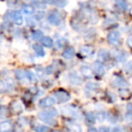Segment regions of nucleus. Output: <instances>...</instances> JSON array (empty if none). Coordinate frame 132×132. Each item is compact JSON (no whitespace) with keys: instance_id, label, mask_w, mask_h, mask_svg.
Here are the masks:
<instances>
[{"instance_id":"obj_1","label":"nucleus","mask_w":132,"mask_h":132,"mask_svg":"<svg viewBox=\"0 0 132 132\" xmlns=\"http://www.w3.org/2000/svg\"><path fill=\"white\" fill-rule=\"evenodd\" d=\"M58 116V111L54 109H51L48 110H43L39 113L38 117L40 119V120H42L43 122L47 123L52 126H55L57 124V120L55 118Z\"/></svg>"},{"instance_id":"obj_2","label":"nucleus","mask_w":132,"mask_h":132,"mask_svg":"<svg viewBox=\"0 0 132 132\" xmlns=\"http://www.w3.org/2000/svg\"><path fill=\"white\" fill-rule=\"evenodd\" d=\"M120 33L119 31H117V30H114V31H111L107 35V40L111 45L118 46L120 44Z\"/></svg>"},{"instance_id":"obj_3","label":"nucleus","mask_w":132,"mask_h":132,"mask_svg":"<svg viewBox=\"0 0 132 132\" xmlns=\"http://www.w3.org/2000/svg\"><path fill=\"white\" fill-rule=\"evenodd\" d=\"M62 110L64 115L71 116V117L76 118V119H81V113H80L79 110L74 108L73 106H66V107H64V108H62Z\"/></svg>"},{"instance_id":"obj_4","label":"nucleus","mask_w":132,"mask_h":132,"mask_svg":"<svg viewBox=\"0 0 132 132\" xmlns=\"http://www.w3.org/2000/svg\"><path fill=\"white\" fill-rule=\"evenodd\" d=\"M54 97L58 103H65L71 100V95L64 90H58L54 92Z\"/></svg>"},{"instance_id":"obj_5","label":"nucleus","mask_w":132,"mask_h":132,"mask_svg":"<svg viewBox=\"0 0 132 132\" xmlns=\"http://www.w3.org/2000/svg\"><path fill=\"white\" fill-rule=\"evenodd\" d=\"M48 23H49L50 24H52V26H58L61 24V23H62V18H61V16L58 15V14L56 13H52L50 14L49 15H48Z\"/></svg>"},{"instance_id":"obj_6","label":"nucleus","mask_w":132,"mask_h":132,"mask_svg":"<svg viewBox=\"0 0 132 132\" xmlns=\"http://www.w3.org/2000/svg\"><path fill=\"white\" fill-rule=\"evenodd\" d=\"M69 81L73 85H81L82 83V79L77 72H72L69 74Z\"/></svg>"},{"instance_id":"obj_7","label":"nucleus","mask_w":132,"mask_h":132,"mask_svg":"<svg viewBox=\"0 0 132 132\" xmlns=\"http://www.w3.org/2000/svg\"><path fill=\"white\" fill-rule=\"evenodd\" d=\"M55 104V100L53 97H45L39 102L41 108H51Z\"/></svg>"},{"instance_id":"obj_8","label":"nucleus","mask_w":132,"mask_h":132,"mask_svg":"<svg viewBox=\"0 0 132 132\" xmlns=\"http://www.w3.org/2000/svg\"><path fill=\"white\" fill-rule=\"evenodd\" d=\"M12 19H13L14 23L18 26H22L23 23H24L22 13L18 10H15V11L12 12Z\"/></svg>"},{"instance_id":"obj_9","label":"nucleus","mask_w":132,"mask_h":132,"mask_svg":"<svg viewBox=\"0 0 132 132\" xmlns=\"http://www.w3.org/2000/svg\"><path fill=\"white\" fill-rule=\"evenodd\" d=\"M112 82L114 83V85L121 87V88H126L128 86V82L125 81L124 78H122L119 75H114L112 78Z\"/></svg>"},{"instance_id":"obj_10","label":"nucleus","mask_w":132,"mask_h":132,"mask_svg":"<svg viewBox=\"0 0 132 132\" xmlns=\"http://www.w3.org/2000/svg\"><path fill=\"white\" fill-rule=\"evenodd\" d=\"M81 72L85 76V77L89 78V79H92L94 76V70H92L90 67L87 65H82L81 67Z\"/></svg>"},{"instance_id":"obj_11","label":"nucleus","mask_w":132,"mask_h":132,"mask_svg":"<svg viewBox=\"0 0 132 132\" xmlns=\"http://www.w3.org/2000/svg\"><path fill=\"white\" fill-rule=\"evenodd\" d=\"M98 58L101 62H107L110 58V53L106 49H101L98 52Z\"/></svg>"},{"instance_id":"obj_12","label":"nucleus","mask_w":132,"mask_h":132,"mask_svg":"<svg viewBox=\"0 0 132 132\" xmlns=\"http://www.w3.org/2000/svg\"><path fill=\"white\" fill-rule=\"evenodd\" d=\"M93 70L99 75H103L105 73V67L101 62L97 61L93 63Z\"/></svg>"},{"instance_id":"obj_13","label":"nucleus","mask_w":132,"mask_h":132,"mask_svg":"<svg viewBox=\"0 0 132 132\" xmlns=\"http://www.w3.org/2000/svg\"><path fill=\"white\" fill-rule=\"evenodd\" d=\"M74 54H75V49L73 47H68L62 53V57L66 60H70L74 56Z\"/></svg>"},{"instance_id":"obj_14","label":"nucleus","mask_w":132,"mask_h":132,"mask_svg":"<svg viewBox=\"0 0 132 132\" xmlns=\"http://www.w3.org/2000/svg\"><path fill=\"white\" fill-rule=\"evenodd\" d=\"M80 53L82 55L89 56V55L92 54V53H93V47L90 45H83L80 48Z\"/></svg>"},{"instance_id":"obj_15","label":"nucleus","mask_w":132,"mask_h":132,"mask_svg":"<svg viewBox=\"0 0 132 132\" xmlns=\"http://www.w3.org/2000/svg\"><path fill=\"white\" fill-rule=\"evenodd\" d=\"M12 123L9 120H5L2 121L1 124H0V130L2 132H8L11 130L12 128Z\"/></svg>"},{"instance_id":"obj_16","label":"nucleus","mask_w":132,"mask_h":132,"mask_svg":"<svg viewBox=\"0 0 132 132\" xmlns=\"http://www.w3.org/2000/svg\"><path fill=\"white\" fill-rule=\"evenodd\" d=\"M33 49H34V51L35 52V53H36L37 56L44 57V55H45V52H44V48H43L41 45H39V44H34Z\"/></svg>"},{"instance_id":"obj_17","label":"nucleus","mask_w":132,"mask_h":132,"mask_svg":"<svg viewBox=\"0 0 132 132\" xmlns=\"http://www.w3.org/2000/svg\"><path fill=\"white\" fill-rule=\"evenodd\" d=\"M42 44H44V46L47 48H51L53 45V41L51 37L49 36H44V38L42 39Z\"/></svg>"},{"instance_id":"obj_18","label":"nucleus","mask_w":132,"mask_h":132,"mask_svg":"<svg viewBox=\"0 0 132 132\" xmlns=\"http://www.w3.org/2000/svg\"><path fill=\"white\" fill-rule=\"evenodd\" d=\"M22 10L24 12V14H26L27 15H31L35 13V8H34V6H30V5H24L22 7Z\"/></svg>"},{"instance_id":"obj_19","label":"nucleus","mask_w":132,"mask_h":132,"mask_svg":"<svg viewBox=\"0 0 132 132\" xmlns=\"http://www.w3.org/2000/svg\"><path fill=\"white\" fill-rule=\"evenodd\" d=\"M12 109H13V111L15 113H20L23 110V106L19 101H14L12 103Z\"/></svg>"},{"instance_id":"obj_20","label":"nucleus","mask_w":132,"mask_h":132,"mask_svg":"<svg viewBox=\"0 0 132 132\" xmlns=\"http://www.w3.org/2000/svg\"><path fill=\"white\" fill-rule=\"evenodd\" d=\"M68 128L71 132H82V128L80 125L75 124V123H71L68 124Z\"/></svg>"},{"instance_id":"obj_21","label":"nucleus","mask_w":132,"mask_h":132,"mask_svg":"<svg viewBox=\"0 0 132 132\" xmlns=\"http://www.w3.org/2000/svg\"><path fill=\"white\" fill-rule=\"evenodd\" d=\"M32 37L35 41H38L40 39L44 38V33H43L41 30H35V31L33 32L32 34Z\"/></svg>"},{"instance_id":"obj_22","label":"nucleus","mask_w":132,"mask_h":132,"mask_svg":"<svg viewBox=\"0 0 132 132\" xmlns=\"http://www.w3.org/2000/svg\"><path fill=\"white\" fill-rule=\"evenodd\" d=\"M116 4L117 6L120 8L121 10L123 11H126L128 9V4H127V1L126 0H115Z\"/></svg>"},{"instance_id":"obj_23","label":"nucleus","mask_w":132,"mask_h":132,"mask_svg":"<svg viewBox=\"0 0 132 132\" xmlns=\"http://www.w3.org/2000/svg\"><path fill=\"white\" fill-rule=\"evenodd\" d=\"M100 88V85L98 84L97 82H89L88 84L86 85V89L89 90H92V92H96L98 89Z\"/></svg>"},{"instance_id":"obj_24","label":"nucleus","mask_w":132,"mask_h":132,"mask_svg":"<svg viewBox=\"0 0 132 132\" xmlns=\"http://www.w3.org/2000/svg\"><path fill=\"white\" fill-rule=\"evenodd\" d=\"M15 74L16 76V78L20 81L24 80V78H26V71H23V70H15Z\"/></svg>"},{"instance_id":"obj_25","label":"nucleus","mask_w":132,"mask_h":132,"mask_svg":"<svg viewBox=\"0 0 132 132\" xmlns=\"http://www.w3.org/2000/svg\"><path fill=\"white\" fill-rule=\"evenodd\" d=\"M26 79L30 81V82H34L36 80L35 77V74L34 72H32L31 71H26Z\"/></svg>"},{"instance_id":"obj_26","label":"nucleus","mask_w":132,"mask_h":132,"mask_svg":"<svg viewBox=\"0 0 132 132\" xmlns=\"http://www.w3.org/2000/svg\"><path fill=\"white\" fill-rule=\"evenodd\" d=\"M86 123H88V125H92L95 123V116L92 113H88L86 116Z\"/></svg>"},{"instance_id":"obj_27","label":"nucleus","mask_w":132,"mask_h":132,"mask_svg":"<svg viewBox=\"0 0 132 132\" xmlns=\"http://www.w3.org/2000/svg\"><path fill=\"white\" fill-rule=\"evenodd\" d=\"M67 44V40L64 38H61L59 39L58 41L56 42V48L57 49H62L65 46V44Z\"/></svg>"},{"instance_id":"obj_28","label":"nucleus","mask_w":132,"mask_h":132,"mask_svg":"<svg viewBox=\"0 0 132 132\" xmlns=\"http://www.w3.org/2000/svg\"><path fill=\"white\" fill-rule=\"evenodd\" d=\"M119 94L121 95V97H123V98H125V99H126V98L129 97L130 92L127 88H121L120 90H119Z\"/></svg>"},{"instance_id":"obj_29","label":"nucleus","mask_w":132,"mask_h":132,"mask_svg":"<svg viewBox=\"0 0 132 132\" xmlns=\"http://www.w3.org/2000/svg\"><path fill=\"white\" fill-rule=\"evenodd\" d=\"M49 129L50 128L45 125H40V126H37L35 128V131L36 132H48Z\"/></svg>"},{"instance_id":"obj_30","label":"nucleus","mask_w":132,"mask_h":132,"mask_svg":"<svg viewBox=\"0 0 132 132\" xmlns=\"http://www.w3.org/2000/svg\"><path fill=\"white\" fill-rule=\"evenodd\" d=\"M33 4L35 6H36V8H40V9H45L46 8V4L42 1H36V2L34 1Z\"/></svg>"},{"instance_id":"obj_31","label":"nucleus","mask_w":132,"mask_h":132,"mask_svg":"<svg viewBox=\"0 0 132 132\" xmlns=\"http://www.w3.org/2000/svg\"><path fill=\"white\" fill-rule=\"evenodd\" d=\"M53 4H54L55 6H59V7H63L67 4V0H55Z\"/></svg>"},{"instance_id":"obj_32","label":"nucleus","mask_w":132,"mask_h":132,"mask_svg":"<svg viewBox=\"0 0 132 132\" xmlns=\"http://www.w3.org/2000/svg\"><path fill=\"white\" fill-rule=\"evenodd\" d=\"M126 58H127V55L123 51H120L119 53H118V54H117L118 61H119V62H124V61L126 60Z\"/></svg>"},{"instance_id":"obj_33","label":"nucleus","mask_w":132,"mask_h":132,"mask_svg":"<svg viewBox=\"0 0 132 132\" xmlns=\"http://www.w3.org/2000/svg\"><path fill=\"white\" fill-rule=\"evenodd\" d=\"M125 71L128 74H132V61L128 62L125 66Z\"/></svg>"},{"instance_id":"obj_34","label":"nucleus","mask_w":132,"mask_h":132,"mask_svg":"<svg viewBox=\"0 0 132 132\" xmlns=\"http://www.w3.org/2000/svg\"><path fill=\"white\" fill-rule=\"evenodd\" d=\"M26 24H27L28 26H36V22H35L34 19L32 18H26Z\"/></svg>"},{"instance_id":"obj_35","label":"nucleus","mask_w":132,"mask_h":132,"mask_svg":"<svg viewBox=\"0 0 132 132\" xmlns=\"http://www.w3.org/2000/svg\"><path fill=\"white\" fill-rule=\"evenodd\" d=\"M97 118L100 121H103L106 119V115H105L104 112H99V113L97 114Z\"/></svg>"},{"instance_id":"obj_36","label":"nucleus","mask_w":132,"mask_h":132,"mask_svg":"<svg viewBox=\"0 0 132 132\" xmlns=\"http://www.w3.org/2000/svg\"><path fill=\"white\" fill-rule=\"evenodd\" d=\"M44 17V12H37L36 15H35V18L37 19V20H41V19H43Z\"/></svg>"},{"instance_id":"obj_37","label":"nucleus","mask_w":132,"mask_h":132,"mask_svg":"<svg viewBox=\"0 0 132 132\" xmlns=\"http://www.w3.org/2000/svg\"><path fill=\"white\" fill-rule=\"evenodd\" d=\"M5 113H6V108L5 106H2L1 107V114H0V117L2 118H5Z\"/></svg>"},{"instance_id":"obj_38","label":"nucleus","mask_w":132,"mask_h":132,"mask_svg":"<svg viewBox=\"0 0 132 132\" xmlns=\"http://www.w3.org/2000/svg\"><path fill=\"white\" fill-rule=\"evenodd\" d=\"M100 132H110V128H107V127H101L100 128Z\"/></svg>"},{"instance_id":"obj_39","label":"nucleus","mask_w":132,"mask_h":132,"mask_svg":"<svg viewBox=\"0 0 132 132\" xmlns=\"http://www.w3.org/2000/svg\"><path fill=\"white\" fill-rule=\"evenodd\" d=\"M127 110H128V113L132 114V103H128V104L127 105Z\"/></svg>"},{"instance_id":"obj_40","label":"nucleus","mask_w":132,"mask_h":132,"mask_svg":"<svg viewBox=\"0 0 132 132\" xmlns=\"http://www.w3.org/2000/svg\"><path fill=\"white\" fill-rule=\"evenodd\" d=\"M46 73L47 74H52L53 73V68H51V67H47V68H46Z\"/></svg>"},{"instance_id":"obj_41","label":"nucleus","mask_w":132,"mask_h":132,"mask_svg":"<svg viewBox=\"0 0 132 132\" xmlns=\"http://www.w3.org/2000/svg\"><path fill=\"white\" fill-rule=\"evenodd\" d=\"M127 43H128V46H131V47H132V36L128 37V40H127Z\"/></svg>"},{"instance_id":"obj_42","label":"nucleus","mask_w":132,"mask_h":132,"mask_svg":"<svg viewBox=\"0 0 132 132\" xmlns=\"http://www.w3.org/2000/svg\"><path fill=\"white\" fill-rule=\"evenodd\" d=\"M88 132H99V131H98L97 128H89Z\"/></svg>"},{"instance_id":"obj_43","label":"nucleus","mask_w":132,"mask_h":132,"mask_svg":"<svg viewBox=\"0 0 132 132\" xmlns=\"http://www.w3.org/2000/svg\"><path fill=\"white\" fill-rule=\"evenodd\" d=\"M113 132H122V131H121V128H115L113 129Z\"/></svg>"},{"instance_id":"obj_44","label":"nucleus","mask_w":132,"mask_h":132,"mask_svg":"<svg viewBox=\"0 0 132 132\" xmlns=\"http://www.w3.org/2000/svg\"><path fill=\"white\" fill-rule=\"evenodd\" d=\"M130 14H131V15H132V8H131V9H130Z\"/></svg>"},{"instance_id":"obj_45","label":"nucleus","mask_w":132,"mask_h":132,"mask_svg":"<svg viewBox=\"0 0 132 132\" xmlns=\"http://www.w3.org/2000/svg\"><path fill=\"white\" fill-rule=\"evenodd\" d=\"M55 132H58V131H55Z\"/></svg>"}]
</instances>
